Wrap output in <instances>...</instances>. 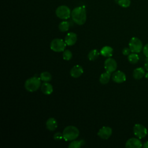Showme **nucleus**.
<instances>
[{"label": "nucleus", "instance_id": "nucleus-17", "mask_svg": "<svg viewBox=\"0 0 148 148\" xmlns=\"http://www.w3.org/2000/svg\"><path fill=\"white\" fill-rule=\"evenodd\" d=\"M113 49L108 46L103 47L100 51V53L102 54V56L106 57H110L113 54Z\"/></svg>", "mask_w": 148, "mask_h": 148}, {"label": "nucleus", "instance_id": "nucleus-33", "mask_svg": "<svg viewBox=\"0 0 148 148\" xmlns=\"http://www.w3.org/2000/svg\"><path fill=\"white\" fill-rule=\"evenodd\" d=\"M115 1H118V0H115Z\"/></svg>", "mask_w": 148, "mask_h": 148}, {"label": "nucleus", "instance_id": "nucleus-26", "mask_svg": "<svg viewBox=\"0 0 148 148\" xmlns=\"http://www.w3.org/2000/svg\"><path fill=\"white\" fill-rule=\"evenodd\" d=\"M62 138H64L63 134L60 132H57L54 135V139L55 140H61Z\"/></svg>", "mask_w": 148, "mask_h": 148}, {"label": "nucleus", "instance_id": "nucleus-2", "mask_svg": "<svg viewBox=\"0 0 148 148\" xmlns=\"http://www.w3.org/2000/svg\"><path fill=\"white\" fill-rule=\"evenodd\" d=\"M64 139L66 141L73 140L79 135V131L75 126L69 125L65 127L62 132Z\"/></svg>", "mask_w": 148, "mask_h": 148}, {"label": "nucleus", "instance_id": "nucleus-28", "mask_svg": "<svg viewBox=\"0 0 148 148\" xmlns=\"http://www.w3.org/2000/svg\"><path fill=\"white\" fill-rule=\"evenodd\" d=\"M130 51H131L130 47L129 48L128 47H124L122 50V53L124 56H128L130 53Z\"/></svg>", "mask_w": 148, "mask_h": 148}, {"label": "nucleus", "instance_id": "nucleus-12", "mask_svg": "<svg viewBox=\"0 0 148 148\" xmlns=\"http://www.w3.org/2000/svg\"><path fill=\"white\" fill-rule=\"evenodd\" d=\"M77 41V35L74 32L68 33L65 38V42L68 46H72Z\"/></svg>", "mask_w": 148, "mask_h": 148}, {"label": "nucleus", "instance_id": "nucleus-14", "mask_svg": "<svg viewBox=\"0 0 148 148\" xmlns=\"http://www.w3.org/2000/svg\"><path fill=\"white\" fill-rule=\"evenodd\" d=\"M133 77L135 79L139 80L142 79L145 75V69L143 68L139 67L137 68H135L132 73Z\"/></svg>", "mask_w": 148, "mask_h": 148}, {"label": "nucleus", "instance_id": "nucleus-3", "mask_svg": "<svg viewBox=\"0 0 148 148\" xmlns=\"http://www.w3.org/2000/svg\"><path fill=\"white\" fill-rule=\"evenodd\" d=\"M41 79L38 77H32L28 79L24 84L25 89L29 92L36 91L40 86Z\"/></svg>", "mask_w": 148, "mask_h": 148}, {"label": "nucleus", "instance_id": "nucleus-18", "mask_svg": "<svg viewBox=\"0 0 148 148\" xmlns=\"http://www.w3.org/2000/svg\"><path fill=\"white\" fill-rule=\"evenodd\" d=\"M110 79V73L106 71L105 72L102 73L99 77V82L101 84H107Z\"/></svg>", "mask_w": 148, "mask_h": 148}, {"label": "nucleus", "instance_id": "nucleus-4", "mask_svg": "<svg viewBox=\"0 0 148 148\" xmlns=\"http://www.w3.org/2000/svg\"><path fill=\"white\" fill-rule=\"evenodd\" d=\"M129 47L132 53H138L141 51L143 49V44L141 40L136 38L132 37L129 42Z\"/></svg>", "mask_w": 148, "mask_h": 148}, {"label": "nucleus", "instance_id": "nucleus-30", "mask_svg": "<svg viewBox=\"0 0 148 148\" xmlns=\"http://www.w3.org/2000/svg\"><path fill=\"white\" fill-rule=\"evenodd\" d=\"M144 68H145V69L148 71V61H146V62L144 65Z\"/></svg>", "mask_w": 148, "mask_h": 148}, {"label": "nucleus", "instance_id": "nucleus-13", "mask_svg": "<svg viewBox=\"0 0 148 148\" xmlns=\"http://www.w3.org/2000/svg\"><path fill=\"white\" fill-rule=\"evenodd\" d=\"M83 73V68L79 65H76L74 66L70 71V75L72 77L77 78L80 76Z\"/></svg>", "mask_w": 148, "mask_h": 148}, {"label": "nucleus", "instance_id": "nucleus-20", "mask_svg": "<svg viewBox=\"0 0 148 148\" xmlns=\"http://www.w3.org/2000/svg\"><path fill=\"white\" fill-rule=\"evenodd\" d=\"M69 26H70V24L68 21H63L59 24L58 28L60 31L61 32H66L69 29Z\"/></svg>", "mask_w": 148, "mask_h": 148}, {"label": "nucleus", "instance_id": "nucleus-10", "mask_svg": "<svg viewBox=\"0 0 148 148\" xmlns=\"http://www.w3.org/2000/svg\"><path fill=\"white\" fill-rule=\"evenodd\" d=\"M112 134V130L110 127L104 126L102 127L98 132L97 135L103 139H108Z\"/></svg>", "mask_w": 148, "mask_h": 148}, {"label": "nucleus", "instance_id": "nucleus-27", "mask_svg": "<svg viewBox=\"0 0 148 148\" xmlns=\"http://www.w3.org/2000/svg\"><path fill=\"white\" fill-rule=\"evenodd\" d=\"M143 53L146 56V57H148V43H147L143 46Z\"/></svg>", "mask_w": 148, "mask_h": 148}, {"label": "nucleus", "instance_id": "nucleus-16", "mask_svg": "<svg viewBox=\"0 0 148 148\" xmlns=\"http://www.w3.org/2000/svg\"><path fill=\"white\" fill-rule=\"evenodd\" d=\"M40 88L42 92L46 95L51 94L53 91L52 85L46 82L42 84V85L40 86Z\"/></svg>", "mask_w": 148, "mask_h": 148}, {"label": "nucleus", "instance_id": "nucleus-7", "mask_svg": "<svg viewBox=\"0 0 148 148\" xmlns=\"http://www.w3.org/2000/svg\"><path fill=\"white\" fill-rule=\"evenodd\" d=\"M133 132L134 135L139 139L145 137L147 134V130L146 128L141 124H135L133 128Z\"/></svg>", "mask_w": 148, "mask_h": 148}, {"label": "nucleus", "instance_id": "nucleus-1", "mask_svg": "<svg viewBox=\"0 0 148 148\" xmlns=\"http://www.w3.org/2000/svg\"><path fill=\"white\" fill-rule=\"evenodd\" d=\"M71 16L76 24L79 25L84 24L87 18L85 8L82 6L76 7L71 12Z\"/></svg>", "mask_w": 148, "mask_h": 148}, {"label": "nucleus", "instance_id": "nucleus-9", "mask_svg": "<svg viewBox=\"0 0 148 148\" xmlns=\"http://www.w3.org/2000/svg\"><path fill=\"white\" fill-rule=\"evenodd\" d=\"M125 147L127 148H140L142 147V144L139 138H131L126 142Z\"/></svg>", "mask_w": 148, "mask_h": 148}, {"label": "nucleus", "instance_id": "nucleus-31", "mask_svg": "<svg viewBox=\"0 0 148 148\" xmlns=\"http://www.w3.org/2000/svg\"><path fill=\"white\" fill-rule=\"evenodd\" d=\"M145 77H146V78H148V73H146L145 74Z\"/></svg>", "mask_w": 148, "mask_h": 148}, {"label": "nucleus", "instance_id": "nucleus-32", "mask_svg": "<svg viewBox=\"0 0 148 148\" xmlns=\"http://www.w3.org/2000/svg\"><path fill=\"white\" fill-rule=\"evenodd\" d=\"M147 135H148V131H147Z\"/></svg>", "mask_w": 148, "mask_h": 148}, {"label": "nucleus", "instance_id": "nucleus-29", "mask_svg": "<svg viewBox=\"0 0 148 148\" xmlns=\"http://www.w3.org/2000/svg\"><path fill=\"white\" fill-rule=\"evenodd\" d=\"M142 146H143V147H144V148H148V141L145 142L143 143V145H142Z\"/></svg>", "mask_w": 148, "mask_h": 148}, {"label": "nucleus", "instance_id": "nucleus-6", "mask_svg": "<svg viewBox=\"0 0 148 148\" xmlns=\"http://www.w3.org/2000/svg\"><path fill=\"white\" fill-rule=\"evenodd\" d=\"M66 45L65 42L62 39L56 38L51 41L50 43V48L55 52H61L64 51Z\"/></svg>", "mask_w": 148, "mask_h": 148}, {"label": "nucleus", "instance_id": "nucleus-25", "mask_svg": "<svg viewBox=\"0 0 148 148\" xmlns=\"http://www.w3.org/2000/svg\"><path fill=\"white\" fill-rule=\"evenodd\" d=\"M62 56H63L64 60L68 61V60L71 59V58L72 57V54L71 51H69L68 50H66L64 51Z\"/></svg>", "mask_w": 148, "mask_h": 148}, {"label": "nucleus", "instance_id": "nucleus-21", "mask_svg": "<svg viewBox=\"0 0 148 148\" xmlns=\"http://www.w3.org/2000/svg\"><path fill=\"white\" fill-rule=\"evenodd\" d=\"M139 57L136 53H133L128 56V60L131 64H136L138 62Z\"/></svg>", "mask_w": 148, "mask_h": 148}, {"label": "nucleus", "instance_id": "nucleus-8", "mask_svg": "<svg viewBox=\"0 0 148 148\" xmlns=\"http://www.w3.org/2000/svg\"><path fill=\"white\" fill-rule=\"evenodd\" d=\"M117 62L115 60L112 58L109 57L105 61L104 67L106 71L108 72H113L116 71L117 68Z\"/></svg>", "mask_w": 148, "mask_h": 148}, {"label": "nucleus", "instance_id": "nucleus-24", "mask_svg": "<svg viewBox=\"0 0 148 148\" xmlns=\"http://www.w3.org/2000/svg\"><path fill=\"white\" fill-rule=\"evenodd\" d=\"M117 3L122 8H128L131 5L130 0H118Z\"/></svg>", "mask_w": 148, "mask_h": 148}, {"label": "nucleus", "instance_id": "nucleus-23", "mask_svg": "<svg viewBox=\"0 0 148 148\" xmlns=\"http://www.w3.org/2000/svg\"><path fill=\"white\" fill-rule=\"evenodd\" d=\"M40 78L41 80L47 82H49L51 80V75L48 72H43L40 73Z\"/></svg>", "mask_w": 148, "mask_h": 148}, {"label": "nucleus", "instance_id": "nucleus-11", "mask_svg": "<svg viewBox=\"0 0 148 148\" xmlns=\"http://www.w3.org/2000/svg\"><path fill=\"white\" fill-rule=\"evenodd\" d=\"M112 80L117 83H121L125 81L126 76L125 73L121 71H117L112 75Z\"/></svg>", "mask_w": 148, "mask_h": 148}, {"label": "nucleus", "instance_id": "nucleus-5", "mask_svg": "<svg viewBox=\"0 0 148 148\" xmlns=\"http://www.w3.org/2000/svg\"><path fill=\"white\" fill-rule=\"evenodd\" d=\"M56 14L58 18L66 20L70 17L71 12L70 9L67 6L61 5L56 9Z\"/></svg>", "mask_w": 148, "mask_h": 148}, {"label": "nucleus", "instance_id": "nucleus-22", "mask_svg": "<svg viewBox=\"0 0 148 148\" xmlns=\"http://www.w3.org/2000/svg\"><path fill=\"white\" fill-rule=\"evenodd\" d=\"M84 144V141L83 140H73L69 145L68 147L70 148H79Z\"/></svg>", "mask_w": 148, "mask_h": 148}, {"label": "nucleus", "instance_id": "nucleus-15", "mask_svg": "<svg viewBox=\"0 0 148 148\" xmlns=\"http://www.w3.org/2000/svg\"><path fill=\"white\" fill-rule=\"evenodd\" d=\"M57 125H58V124H57V120L53 117L49 118L46 123V126L47 129L50 131H54L57 128Z\"/></svg>", "mask_w": 148, "mask_h": 148}, {"label": "nucleus", "instance_id": "nucleus-19", "mask_svg": "<svg viewBox=\"0 0 148 148\" xmlns=\"http://www.w3.org/2000/svg\"><path fill=\"white\" fill-rule=\"evenodd\" d=\"M99 56V53L97 49L91 50L88 54V58L90 61L95 60Z\"/></svg>", "mask_w": 148, "mask_h": 148}]
</instances>
